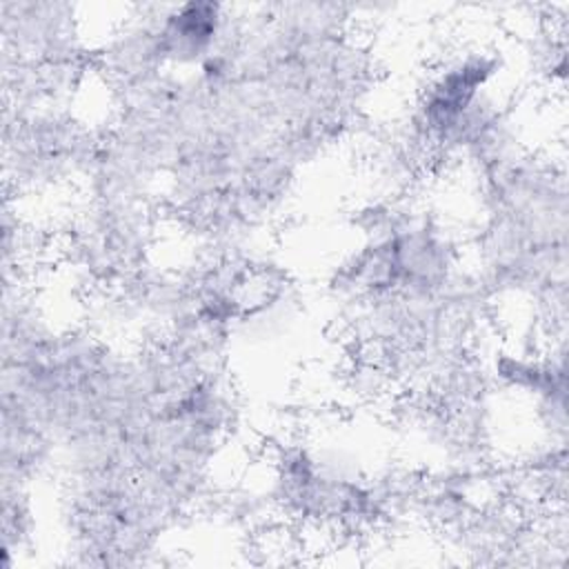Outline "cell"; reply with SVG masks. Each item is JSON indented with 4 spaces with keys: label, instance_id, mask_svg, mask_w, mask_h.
<instances>
[{
    "label": "cell",
    "instance_id": "cell-1",
    "mask_svg": "<svg viewBox=\"0 0 569 569\" xmlns=\"http://www.w3.org/2000/svg\"><path fill=\"white\" fill-rule=\"evenodd\" d=\"M160 31L156 33L158 51L178 62H191L211 56L218 36L222 33V7L213 2H187L162 13Z\"/></svg>",
    "mask_w": 569,
    "mask_h": 569
}]
</instances>
